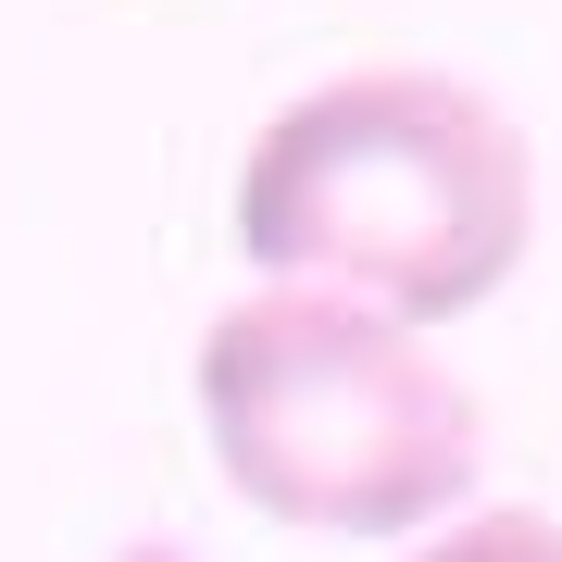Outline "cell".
Listing matches in <instances>:
<instances>
[{
    "label": "cell",
    "mask_w": 562,
    "mask_h": 562,
    "mask_svg": "<svg viewBox=\"0 0 562 562\" xmlns=\"http://www.w3.org/2000/svg\"><path fill=\"white\" fill-rule=\"evenodd\" d=\"M538 238V150L462 76L362 63L288 101L238 162V250L276 288H338L387 325H462Z\"/></svg>",
    "instance_id": "obj_1"
},
{
    "label": "cell",
    "mask_w": 562,
    "mask_h": 562,
    "mask_svg": "<svg viewBox=\"0 0 562 562\" xmlns=\"http://www.w3.org/2000/svg\"><path fill=\"white\" fill-rule=\"evenodd\" d=\"M225 487L301 538H413L475 487V387L338 288L225 301L188 350Z\"/></svg>",
    "instance_id": "obj_2"
},
{
    "label": "cell",
    "mask_w": 562,
    "mask_h": 562,
    "mask_svg": "<svg viewBox=\"0 0 562 562\" xmlns=\"http://www.w3.org/2000/svg\"><path fill=\"white\" fill-rule=\"evenodd\" d=\"M413 562H562V525L525 513V501H501V513H462L450 538H425Z\"/></svg>",
    "instance_id": "obj_3"
}]
</instances>
